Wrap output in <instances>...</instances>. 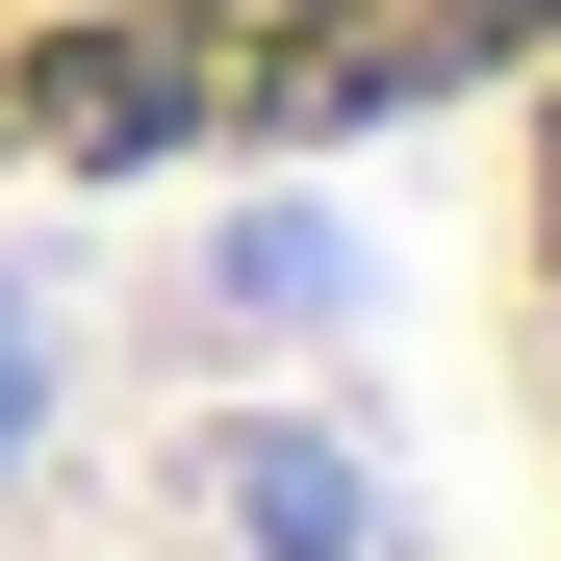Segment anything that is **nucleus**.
Instances as JSON below:
<instances>
[{
  "label": "nucleus",
  "instance_id": "f257e3e1",
  "mask_svg": "<svg viewBox=\"0 0 561 561\" xmlns=\"http://www.w3.org/2000/svg\"><path fill=\"white\" fill-rule=\"evenodd\" d=\"M485 357H511V434L561 485V77L511 103V179H485Z\"/></svg>",
  "mask_w": 561,
  "mask_h": 561
}]
</instances>
